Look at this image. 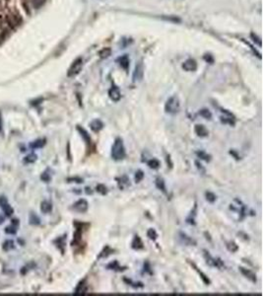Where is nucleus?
I'll use <instances>...</instances> for the list:
<instances>
[{"label":"nucleus","mask_w":263,"mask_h":296,"mask_svg":"<svg viewBox=\"0 0 263 296\" xmlns=\"http://www.w3.org/2000/svg\"><path fill=\"white\" fill-rule=\"evenodd\" d=\"M232 210H234L236 213L240 214V219H242L245 215H246V212H247V208L245 206V204H244L240 199L236 198L234 200V202L231 204V207H230Z\"/></svg>","instance_id":"obj_4"},{"label":"nucleus","mask_w":263,"mask_h":296,"mask_svg":"<svg viewBox=\"0 0 263 296\" xmlns=\"http://www.w3.org/2000/svg\"><path fill=\"white\" fill-rule=\"evenodd\" d=\"M131 247L134 250H141L144 248V245H143V242L141 238L138 236V235H135L133 240H132V243H131Z\"/></svg>","instance_id":"obj_16"},{"label":"nucleus","mask_w":263,"mask_h":296,"mask_svg":"<svg viewBox=\"0 0 263 296\" xmlns=\"http://www.w3.org/2000/svg\"><path fill=\"white\" fill-rule=\"evenodd\" d=\"M44 0H0V43L24 23Z\"/></svg>","instance_id":"obj_1"},{"label":"nucleus","mask_w":263,"mask_h":296,"mask_svg":"<svg viewBox=\"0 0 263 296\" xmlns=\"http://www.w3.org/2000/svg\"><path fill=\"white\" fill-rule=\"evenodd\" d=\"M190 264H191V265H192V267L194 268V269L196 270V272L198 273V274L200 275V277L202 278V280H203V282H204L205 284H210V279L208 278V277H207V275H206L205 273H202L201 270H199V269H198V268L196 267V265H195V264H194V263H190Z\"/></svg>","instance_id":"obj_19"},{"label":"nucleus","mask_w":263,"mask_h":296,"mask_svg":"<svg viewBox=\"0 0 263 296\" xmlns=\"http://www.w3.org/2000/svg\"><path fill=\"white\" fill-rule=\"evenodd\" d=\"M68 181H69V182L74 181L75 183H78V184L83 183V179H81V178H71V179H68Z\"/></svg>","instance_id":"obj_45"},{"label":"nucleus","mask_w":263,"mask_h":296,"mask_svg":"<svg viewBox=\"0 0 263 296\" xmlns=\"http://www.w3.org/2000/svg\"><path fill=\"white\" fill-rule=\"evenodd\" d=\"M199 115L201 117H203L207 119H211V118H212V114L210 113L209 110H207V109H202L199 112Z\"/></svg>","instance_id":"obj_33"},{"label":"nucleus","mask_w":263,"mask_h":296,"mask_svg":"<svg viewBox=\"0 0 263 296\" xmlns=\"http://www.w3.org/2000/svg\"><path fill=\"white\" fill-rule=\"evenodd\" d=\"M37 160V155L36 154H31L25 158V162L26 163H34Z\"/></svg>","instance_id":"obj_40"},{"label":"nucleus","mask_w":263,"mask_h":296,"mask_svg":"<svg viewBox=\"0 0 263 296\" xmlns=\"http://www.w3.org/2000/svg\"><path fill=\"white\" fill-rule=\"evenodd\" d=\"M124 281L127 283V284H129V285H131L132 287H134V288H142L144 285H143V283L142 282H136V281H133L132 279H128V278H124L123 279Z\"/></svg>","instance_id":"obj_26"},{"label":"nucleus","mask_w":263,"mask_h":296,"mask_svg":"<svg viewBox=\"0 0 263 296\" xmlns=\"http://www.w3.org/2000/svg\"><path fill=\"white\" fill-rule=\"evenodd\" d=\"M180 239L183 240V242L185 244V245H188V246H194L195 244H196V242L195 241L192 239V238H190V237H188L187 235H185V234H183V233H180Z\"/></svg>","instance_id":"obj_21"},{"label":"nucleus","mask_w":263,"mask_h":296,"mask_svg":"<svg viewBox=\"0 0 263 296\" xmlns=\"http://www.w3.org/2000/svg\"><path fill=\"white\" fill-rule=\"evenodd\" d=\"M110 54H112V51H110V48H103L102 51L100 52V56L101 58H108Z\"/></svg>","instance_id":"obj_30"},{"label":"nucleus","mask_w":263,"mask_h":296,"mask_svg":"<svg viewBox=\"0 0 263 296\" xmlns=\"http://www.w3.org/2000/svg\"><path fill=\"white\" fill-rule=\"evenodd\" d=\"M118 62H119V65L122 68L124 69H127L128 66H129V60H128V57L126 56H123L118 58Z\"/></svg>","instance_id":"obj_25"},{"label":"nucleus","mask_w":263,"mask_h":296,"mask_svg":"<svg viewBox=\"0 0 263 296\" xmlns=\"http://www.w3.org/2000/svg\"><path fill=\"white\" fill-rule=\"evenodd\" d=\"M204 258L206 260V263L210 267H213V268H218V269H223L225 268V265L224 263L222 262V260L218 259V258H213L212 256L209 254V252H207V251H204Z\"/></svg>","instance_id":"obj_5"},{"label":"nucleus","mask_w":263,"mask_h":296,"mask_svg":"<svg viewBox=\"0 0 263 296\" xmlns=\"http://www.w3.org/2000/svg\"><path fill=\"white\" fill-rule=\"evenodd\" d=\"M40 179H42L43 182H49L50 181V176H49V174L47 173V172H44V173H43L42 174V176H40Z\"/></svg>","instance_id":"obj_42"},{"label":"nucleus","mask_w":263,"mask_h":296,"mask_svg":"<svg viewBox=\"0 0 263 296\" xmlns=\"http://www.w3.org/2000/svg\"><path fill=\"white\" fill-rule=\"evenodd\" d=\"M90 127L93 131L99 132L100 130H102L104 128V123L101 119H94L93 122L90 123Z\"/></svg>","instance_id":"obj_15"},{"label":"nucleus","mask_w":263,"mask_h":296,"mask_svg":"<svg viewBox=\"0 0 263 296\" xmlns=\"http://www.w3.org/2000/svg\"><path fill=\"white\" fill-rule=\"evenodd\" d=\"M0 130H1V117H0Z\"/></svg>","instance_id":"obj_48"},{"label":"nucleus","mask_w":263,"mask_h":296,"mask_svg":"<svg viewBox=\"0 0 263 296\" xmlns=\"http://www.w3.org/2000/svg\"><path fill=\"white\" fill-rule=\"evenodd\" d=\"M8 203V202H7V199H6V198L5 197H1L0 198V206H1V208L3 207V206H5Z\"/></svg>","instance_id":"obj_44"},{"label":"nucleus","mask_w":263,"mask_h":296,"mask_svg":"<svg viewBox=\"0 0 263 296\" xmlns=\"http://www.w3.org/2000/svg\"><path fill=\"white\" fill-rule=\"evenodd\" d=\"M12 245H13L12 241H6V242L3 244V249L7 251V250H9L10 248H11V247H13Z\"/></svg>","instance_id":"obj_43"},{"label":"nucleus","mask_w":263,"mask_h":296,"mask_svg":"<svg viewBox=\"0 0 263 296\" xmlns=\"http://www.w3.org/2000/svg\"><path fill=\"white\" fill-rule=\"evenodd\" d=\"M39 221H40L39 218L37 216L36 214H31V217H30V223L38 225V224H39Z\"/></svg>","instance_id":"obj_37"},{"label":"nucleus","mask_w":263,"mask_h":296,"mask_svg":"<svg viewBox=\"0 0 263 296\" xmlns=\"http://www.w3.org/2000/svg\"><path fill=\"white\" fill-rule=\"evenodd\" d=\"M156 186H157V188H158L159 190H163L164 193H166V192L165 182H164V180L162 179V178H158V179L156 180Z\"/></svg>","instance_id":"obj_28"},{"label":"nucleus","mask_w":263,"mask_h":296,"mask_svg":"<svg viewBox=\"0 0 263 296\" xmlns=\"http://www.w3.org/2000/svg\"><path fill=\"white\" fill-rule=\"evenodd\" d=\"M183 67L186 71H195L197 69V63L194 59H187L183 64Z\"/></svg>","instance_id":"obj_13"},{"label":"nucleus","mask_w":263,"mask_h":296,"mask_svg":"<svg viewBox=\"0 0 263 296\" xmlns=\"http://www.w3.org/2000/svg\"><path fill=\"white\" fill-rule=\"evenodd\" d=\"M227 248H228V250L230 251V252H232V253H234V252H236L237 251V249H239V247H237V245L235 243V242H228L227 243Z\"/></svg>","instance_id":"obj_34"},{"label":"nucleus","mask_w":263,"mask_h":296,"mask_svg":"<svg viewBox=\"0 0 263 296\" xmlns=\"http://www.w3.org/2000/svg\"><path fill=\"white\" fill-rule=\"evenodd\" d=\"M86 194H92L93 190H91V188L87 187V188H86Z\"/></svg>","instance_id":"obj_46"},{"label":"nucleus","mask_w":263,"mask_h":296,"mask_svg":"<svg viewBox=\"0 0 263 296\" xmlns=\"http://www.w3.org/2000/svg\"><path fill=\"white\" fill-rule=\"evenodd\" d=\"M144 74V67H143V63L139 62L137 65H136L134 73H133V81H140L143 77Z\"/></svg>","instance_id":"obj_8"},{"label":"nucleus","mask_w":263,"mask_h":296,"mask_svg":"<svg viewBox=\"0 0 263 296\" xmlns=\"http://www.w3.org/2000/svg\"><path fill=\"white\" fill-rule=\"evenodd\" d=\"M88 207H89V203L86 199L82 198V199H79L78 202H76L73 206H72V209L75 210V211L77 212H80V213H84L88 210Z\"/></svg>","instance_id":"obj_7"},{"label":"nucleus","mask_w":263,"mask_h":296,"mask_svg":"<svg viewBox=\"0 0 263 296\" xmlns=\"http://www.w3.org/2000/svg\"><path fill=\"white\" fill-rule=\"evenodd\" d=\"M216 195L213 194V193H211V192H207L206 193V199L208 200V202H214L215 200H216Z\"/></svg>","instance_id":"obj_38"},{"label":"nucleus","mask_w":263,"mask_h":296,"mask_svg":"<svg viewBox=\"0 0 263 296\" xmlns=\"http://www.w3.org/2000/svg\"><path fill=\"white\" fill-rule=\"evenodd\" d=\"M143 178H144V173H143V171L139 170V171L136 172V174H135V182H136V183H139Z\"/></svg>","instance_id":"obj_39"},{"label":"nucleus","mask_w":263,"mask_h":296,"mask_svg":"<svg viewBox=\"0 0 263 296\" xmlns=\"http://www.w3.org/2000/svg\"><path fill=\"white\" fill-rule=\"evenodd\" d=\"M40 210L43 213H49L52 210V205L48 202H43L40 204Z\"/></svg>","instance_id":"obj_20"},{"label":"nucleus","mask_w":263,"mask_h":296,"mask_svg":"<svg viewBox=\"0 0 263 296\" xmlns=\"http://www.w3.org/2000/svg\"><path fill=\"white\" fill-rule=\"evenodd\" d=\"M113 250L110 249L109 246H107V247L105 248V250L103 251V252L101 253V255L99 256V258H105V257H108L109 255L113 254Z\"/></svg>","instance_id":"obj_32"},{"label":"nucleus","mask_w":263,"mask_h":296,"mask_svg":"<svg viewBox=\"0 0 263 296\" xmlns=\"http://www.w3.org/2000/svg\"><path fill=\"white\" fill-rule=\"evenodd\" d=\"M107 269L114 270V272H123V270L126 269V267H121V265H119L117 261H113V262L107 265Z\"/></svg>","instance_id":"obj_17"},{"label":"nucleus","mask_w":263,"mask_h":296,"mask_svg":"<svg viewBox=\"0 0 263 296\" xmlns=\"http://www.w3.org/2000/svg\"><path fill=\"white\" fill-rule=\"evenodd\" d=\"M5 232H6L7 234H16L17 229L15 226L11 225V226H7L6 228H5Z\"/></svg>","instance_id":"obj_41"},{"label":"nucleus","mask_w":263,"mask_h":296,"mask_svg":"<svg viewBox=\"0 0 263 296\" xmlns=\"http://www.w3.org/2000/svg\"><path fill=\"white\" fill-rule=\"evenodd\" d=\"M180 109V104H179V100L178 97L173 96L171 97L168 101H166V105H165V110L168 114H171L175 115L176 113H179Z\"/></svg>","instance_id":"obj_3"},{"label":"nucleus","mask_w":263,"mask_h":296,"mask_svg":"<svg viewBox=\"0 0 263 296\" xmlns=\"http://www.w3.org/2000/svg\"><path fill=\"white\" fill-rule=\"evenodd\" d=\"M147 236H148V238H149V239L155 241V240L157 239V237H158V234H157V232H156V230H155V229L150 228V229L148 230V232H147Z\"/></svg>","instance_id":"obj_35"},{"label":"nucleus","mask_w":263,"mask_h":296,"mask_svg":"<svg viewBox=\"0 0 263 296\" xmlns=\"http://www.w3.org/2000/svg\"><path fill=\"white\" fill-rule=\"evenodd\" d=\"M82 228L80 227H77V230H76V232L74 233V238H73V242H72V245L73 246H77L80 244L81 242V237H82Z\"/></svg>","instance_id":"obj_18"},{"label":"nucleus","mask_w":263,"mask_h":296,"mask_svg":"<svg viewBox=\"0 0 263 296\" xmlns=\"http://www.w3.org/2000/svg\"><path fill=\"white\" fill-rule=\"evenodd\" d=\"M45 145V140L44 139H38L36 141H34L31 143V148L33 149H39V148H43Z\"/></svg>","instance_id":"obj_24"},{"label":"nucleus","mask_w":263,"mask_h":296,"mask_svg":"<svg viewBox=\"0 0 263 296\" xmlns=\"http://www.w3.org/2000/svg\"><path fill=\"white\" fill-rule=\"evenodd\" d=\"M109 98L112 99L113 102L119 101L120 98H121V94H120L119 89L116 87V86L112 87V88L109 89Z\"/></svg>","instance_id":"obj_11"},{"label":"nucleus","mask_w":263,"mask_h":296,"mask_svg":"<svg viewBox=\"0 0 263 296\" xmlns=\"http://www.w3.org/2000/svg\"><path fill=\"white\" fill-rule=\"evenodd\" d=\"M125 148L123 144V140L121 138H116L112 147V157L115 161H119L125 158Z\"/></svg>","instance_id":"obj_2"},{"label":"nucleus","mask_w":263,"mask_h":296,"mask_svg":"<svg viewBox=\"0 0 263 296\" xmlns=\"http://www.w3.org/2000/svg\"><path fill=\"white\" fill-rule=\"evenodd\" d=\"M118 181V185H119V188L120 189H124V188H126V187H128V186L130 185V181L128 180V178L126 177V176H122L121 178H119V179H116Z\"/></svg>","instance_id":"obj_22"},{"label":"nucleus","mask_w":263,"mask_h":296,"mask_svg":"<svg viewBox=\"0 0 263 296\" xmlns=\"http://www.w3.org/2000/svg\"><path fill=\"white\" fill-rule=\"evenodd\" d=\"M240 272L241 273V274L245 277L247 279H249L251 282H256L257 281V278H256V274L252 272V270L249 269H245V268H242L240 267Z\"/></svg>","instance_id":"obj_9"},{"label":"nucleus","mask_w":263,"mask_h":296,"mask_svg":"<svg viewBox=\"0 0 263 296\" xmlns=\"http://www.w3.org/2000/svg\"><path fill=\"white\" fill-rule=\"evenodd\" d=\"M148 166L151 168V169H158L159 167H160V162H159V160H157V159H151V160H149L148 161Z\"/></svg>","instance_id":"obj_29"},{"label":"nucleus","mask_w":263,"mask_h":296,"mask_svg":"<svg viewBox=\"0 0 263 296\" xmlns=\"http://www.w3.org/2000/svg\"><path fill=\"white\" fill-rule=\"evenodd\" d=\"M96 190H97V192H98L99 194H103V195L108 194V188L105 187V185H102V184L98 185L97 187H96Z\"/></svg>","instance_id":"obj_31"},{"label":"nucleus","mask_w":263,"mask_h":296,"mask_svg":"<svg viewBox=\"0 0 263 296\" xmlns=\"http://www.w3.org/2000/svg\"><path fill=\"white\" fill-rule=\"evenodd\" d=\"M194 130H195V133L200 137H206L208 136L209 134L208 129H207L203 124H196Z\"/></svg>","instance_id":"obj_14"},{"label":"nucleus","mask_w":263,"mask_h":296,"mask_svg":"<svg viewBox=\"0 0 263 296\" xmlns=\"http://www.w3.org/2000/svg\"><path fill=\"white\" fill-rule=\"evenodd\" d=\"M87 285L85 284V280H82L79 284H78V286H77V288H76V290H75V293L76 294H82V293H85L86 291H87Z\"/></svg>","instance_id":"obj_23"},{"label":"nucleus","mask_w":263,"mask_h":296,"mask_svg":"<svg viewBox=\"0 0 263 296\" xmlns=\"http://www.w3.org/2000/svg\"><path fill=\"white\" fill-rule=\"evenodd\" d=\"M82 67H83V60H82V58L76 59L75 61L73 62V64L71 65V67H70L69 70H68V76L69 77L75 76L76 74H78L81 71Z\"/></svg>","instance_id":"obj_6"},{"label":"nucleus","mask_w":263,"mask_h":296,"mask_svg":"<svg viewBox=\"0 0 263 296\" xmlns=\"http://www.w3.org/2000/svg\"><path fill=\"white\" fill-rule=\"evenodd\" d=\"M196 154H197V156H198L200 159L204 160V161H206V162H209L210 160H211V156H210V155H208L205 151H202V150H201V151H197Z\"/></svg>","instance_id":"obj_27"},{"label":"nucleus","mask_w":263,"mask_h":296,"mask_svg":"<svg viewBox=\"0 0 263 296\" xmlns=\"http://www.w3.org/2000/svg\"><path fill=\"white\" fill-rule=\"evenodd\" d=\"M12 224H13V225H15V224L18 225V224H19L18 219H13V220H12Z\"/></svg>","instance_id":"obj_47"},{"label":"nucleus","mask_w":263,"mask_h":296,"mask_svg":"<svg viewBox=\"0 0 263 296\" xmlns=\"http://www.w3.org/2000/svg\"><path fill=\"white\" fill-rule=\"evenodd\" d=\"M222 113L224 114V116H222L220 119H221V122L224 123H229L231 125H235V118L234 116L230 113L228 112L227 110H222Z\"/></svg>","instance_id":"obj_10"},{"label":"nucleus","mask_w":263,"mask_h":296,"mask_svg":"<svg viewBox=\"0 0 263 296\" xmlns=\"http://www.w3.org/2000/svg\"><path fill=\"white\" fill-rule=\"evenodd\" d=\"M77 130L79 131L81 136H82V138L84 139V141L86 142V144H87V145L92 144V139H91V136H90V134H89V132L87 131V130H86L85 128H83L82 127H79V125H77Z\"/></svg>","instance_id":"obj_12"},{"label":"nucleus","mask_w":263,"mask_h":296,"mask_svg":"<svg viewBox=\"0 0 263 296\" xmlns=\"http://www.w3.org/2000/svg\"><path fill=\"white\" fill-rule=\"evenodd\" d=\"M2 209H3V211L5 212V215H6V216H11V215L13 214V208L10 206L8 203L5 205V206H3Z\"/></svg>","instance_id":"obj_36"}]
</instances>
